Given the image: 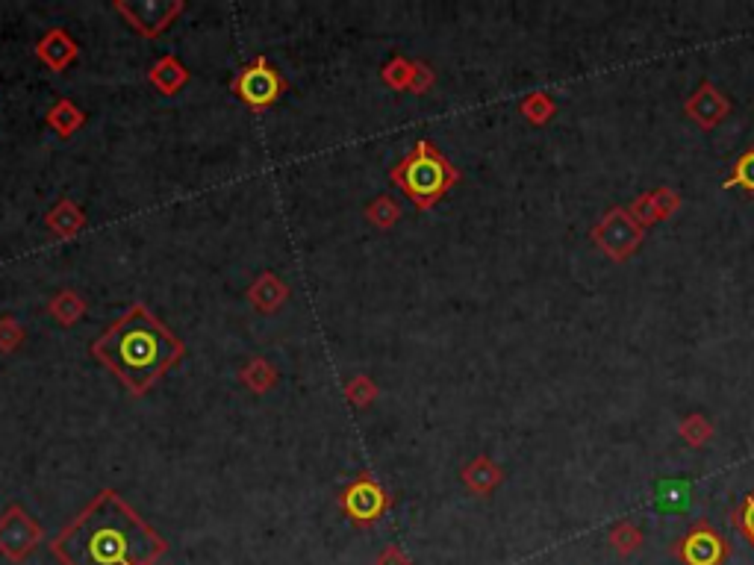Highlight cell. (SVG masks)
Instances as JSON below:
<instances>
[{"label":"cell","mask_w":754,"mask_h":565,"mask_svg":"<svg viewBox=\"0 0 754 565\" xmlns=\"http://www.w3.org/2000/svg\"><path fill=\"white\" fill-rule=\"evenodd\" d=\"M54 551L65 565H151L162 539L107 492L56 539Z\"/></svg>","instance_id":"cell-1"},{"label":"cell","mask_w":754,"mask_h":565,"mask_svg":"<svg viewBox=\"0 0 754 565\" xmlns=\"http://www.w3.org/2000/svg\"><path fill=\"white\" fill-rule=\"evenodd\" d=\"M95 351L121 374L124 383H130L133 389H145L168 362L177 360L180 345L145 309L136 307L95 345Z\"/></svg>","instance_id":"cell-2"},{"label":"cell","mask_w":754,"mask_h":565,"mask_svg":"<svg viewBox=\"0 0 754 565\" xmlns=\"http://www.w3.org/2000/svg\"><path fill=\"white\" fill-rule=\"evenodd\" d=\"M401 177H404V186H407L410 195L428 201V198L442 192V186H445V180H448V171H445L442 159L428 156V151L422 148L419 156H413V159L404 165V174H401Z\"/></svg>","instance_id":"cell-3"},{"label":"cell","mask_w":754,"mask_h":565,"mask_svg":"<svg viewBox=\"0 0 754 565\" xmlns=\"http://www.w3.org/2000/svg\"><path fill=\"white\" fill-rule=\"evenodd\" d=\"M684 565H719L725 560V545L710 527H696L678 548Z\"/></svg>","instance_id":"cell-4"},{"label":"cell","mask_w":754,"mask_h":565,"mask_svg":"<svg viewBox=\"0 0 754 565\" xmlns=\"http://www.w3.org/2000/svg\"><path fill=\"white\" fill-rule=\"evenodd\" d=\"M239 95L254 106H266L277 95V77L266 68V62H257V68L245 71L239 80Z\"/></svg>","instance_id":"cell-5"},{"label":"cell","mask_w":754,"mask_h":565,"mask_svg":"<svg viewBox=\"0 0 754 565\" xmlns=\"http://www.w3.org/2000/svg\"><path fill=\"white\" fill-rule=\"evenodd\" d=\"M39 539V530H33V524L30 521H24L21 524V530H12V524H9V518L0 524V548L9 554V557H24L30 548H33V542Z\"/></svg>","instance_id":"cell-6"},{"label":"cell","mask_w":754,"mask_h":565,"mask_svg":"<svg viewBox=\"0 0 754 565\" xmlns=\"http://www.w3.org/2000/svg\"><path fill=\"white\" fill-rule=\"evenodd\" d=\"M348 510L357 518H372L380 510V492L369 483H360L357 489H351L348 495Z\"/></svg>","instance_id":"cell-7"},{"label":"cell","mask_w":754,"mask_h":565,"mask_svg":"<svg viewBox=\"0 0 754 565\" xmlns=\"http://www.w3.org/2000/svg\"><path fill=\"white\" fill-rule=\"evenodd\" d=\"M640 530H634L631 524H619L613 533H610V545L619 551V554H631V551H637L640 548Z\"/></svg>","instance_id":"cell-8"},{"label":"cell","mask_w":754,"mask_h":565,"mask_svg":"<svg viewBox=\"0 0 754 565\" xmlns=\"http://www.w3.org/2000/svg\"><path fill=\"white\" fill-rule=\"evenodd\" d=\"M737 180L749 183V186L754 189V154H749L743 162H740V174H737Z\"/></svg>","instance_id":"cell-9"},{"label":"cell","mask_w":754,"mask_h":565,"mask_svg":"<svg viewBox=\"0 0 754 565\" xmlns=\"http://www.w3.org/2000/svg\"><path fill=\"white\" fill-rule=\"evenodd\" d=\"M740 524H743V530L752 536V542H754V498L749 501V507H746V513H743V521H740Z\"/></svg>","instance_id":"cell-10"}]
</instances>
